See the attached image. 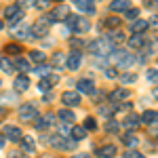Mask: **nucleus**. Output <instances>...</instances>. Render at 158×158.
<instances>
[{"mask_svg": "<svg viewBox=\"0 0 158 158\" xmlns=\"http://www.w3.org/2000/svg\"><path fill=\"white\" fill-rule=\"evenodd\" d=\"M61 101H63L68 108H76V106L80 103V93H78V91H65V93L61 95Z\"/></svg>", "mask_w": 158, "mask_h": 158, "instance_id": "6e6552de", "label": "nucleus"}, {"mask_svg": "<svg viewBox=\"0 0 158 158\" xmlns=\"http://www.w3.org/2000/svg\"><path fill=\"white\" fill-rule=\"evenodd\" d=\"M2 27H4V21H2V19H0V30H2Z\"/></svg>", "mask_w": 158, "mask_h": 158, "instance_id": "13d9d810", "label": "nucleus"}, {"mask_svg": "<svg viewBox=\"0 0 158 158\" xmlns=\"http://www.w3.org/2000/svg\"><path fill=\"white\" fill-rule=\"evenodd\" d=\"M78 93H85V95H93L95 93V82L93 80H89V78H82V80H78Z\"/></svg>", "mask_w": 158, "mask_h": 158, "instance_id": "9b49d317", "label": "nucleus"}, {"mask_svg": "<svg viewBox=\"0 0 158 158\" xmlns=\"http://www.w3.org/2000/svg\"><path fill=\"white\" fill-rule=\"evenodd\" d=\"M49 17H42V19H38L36 23H34V27L30 30L32 32V36L34 38H44L47 34H49Z\"/></svg>", "mask_w": 158, "mask_h": 158, "instance_id": "7ed1b4c3", "label": "nucleus"}, {"mask_svg": "<svg viewBox=\"0 0 158 158\" xmlns=\"http://www.w3.org/2000/svg\"><path fill=\"white\" fill-rule=\"evenodd\" d=\"M36 6L38 9H47L49 6V0H36Z\"/></svg>", "mask_w": 158, "mask_h": 158, "instance_id": "a18cd8bd", "label": "nucleus"}, {"mask_svg": "<svg viewBox=\"0 0 158 158\" xmlns=\"http://www.w3.org/2000/svg\"><path fill=\"white\" fill-rule=\"evenodd\" d=\"M2 135H4V139L6 141H21V131L17 129V127H13V124H6L4 127V131H2Z\"/></svg>", "mask_w": 158, "mask_h": 158, "instance_id": "1a4fd4ad", "label": "nucleus"}, {"mask_svg": "<svg viewBox=\"0 0 158 158\" xmlns=\"http://www.w3.org/2000/svg\"><path fill=\"white\" fill-rule=\"evenodd\" d=\"M0 116H4V108L2 106H0Z\"/></svg>", "mask_w": 158, "mask_h": 158, "instance_id": "4d7b16f0", "label": "nucleus"}, {"mask_svg": "<svg viewBox=\"0 0 158 158\" xmlns=\"http://www.w3.org/2000/svg\"><path fill=\"white\" fill-rule=\"evenodd\" d=\"M110 9L114 13H127L131 9V0H114V2L110 4Z\"/></svg>", "mask_w": 158, "mask_h": 158, "instance_id": "4468645a", "label": "nucleus"}, {"mask_svg": "<svg viewBox=\"0 0 158 158\" xmlns=\"http://www.w3.org/2000/svg\"><path fill=\"white\" fill-rule=\"evenodd\" d=\"M106 76H108V78H116V76H118V72H116L114 68H108V70H106Z\"/></svg>", "mask_w": 158, "mask_h": 158, "instance_id": "c03bdc74", "label": "nucleus"}, {"mask_svg": "<svg viewBox=\"0 0 158 158\" xmlns=\"http://www.w3.org/2000/svg\"><path fill=\"white\" fill-rule=\"evenodd\" d=\"M0 89H2V82H0Z\"/></svg>", "mask_w": 158, "mask_h": 158, "instance_id": "680f3d73", "label": "nucleus"}, {"mask_svg": "<svg viewBox=\"0 0 158 158\" xmlns=\"http://www.w3.org/2000/svg\"><path fill=\"white\" fill-rule=\"evenodd\" d=\"M135 80H137V74H133V72L120 74V82H124V85H131V82H135Z\"/></svg>", "mask_w": 158, "mask_h": 158, "instance_id": "2f4dec72", "label": "nucleus"}, {"mask_svg": "<svg viewBox=\"0 0 158 158\" xmlns=\"http://www.w3.org/2000/svg\"><path fill=\"white\" fill-rule=\"evenodd\" d=\"M108 131H112V133H114V131H118V127H116V122H108Z\"/></svg>", "mask_w": 158, "mask_h": 158, "instance_id": "8fccbe9b", "label": "nucleus"}, {"mask_svg": "<svg viewBox=\"0 0 158 158\" xmlns=\"http://www.w3.org/2000/svg\"><path fill=\"white\" fill-rule=\"evenodd\" d=\"M11 158H25V154H17L15 152V154H11Z\"/></svg>", "mask_w": 158, "mask_h": 158, "instance_id": "864d4df0", "label": "nucleus"}, {"mask_svg": "<svg viewBox=\"0 0 158 158\" xmlns=\"http://www.w3.org/2000/svg\"><path fill=\"white\" fill-rule=\"evenodd\" d=\"M49 143L53 148H57V150H74V148H76V141H74V139L68 141L63 135H53V137L49 139Z\"/></svg>", "mask_w": 158, "mask_h": 158, "instance_id": "20e7f679", "label": "nucleus"}, {"mask_svg": "<svg viewBox=\"0 0 158 158\" xmlns=\"http://www.w3.org/2000/svg\"><path fill=\"white\" fill-rule=\"evenodd\" d=\"M127 17H129L131 21H135V19H139V11H137V9H129V11H127Z\"/></svg>", "mask_w": 158, "mask_h": 158, "instance_id": "4c0bfd02", "label": "nucleus"}, {"mask_svg": "<svg viewBox=\"0 0 158 158\" xmlns=\"http://www.w3.org/2000/svg\"><path fill=\"white\" fill-rule=\"evenodd\" d=\"M17 4H19V6H25V9H27V6H36V0H19Z\"/></svg>", "mask_w": 158, "mask_h": 158, "instance_id": "a19ab883", "label": "nucleus"}, {"mask_svg": "<svg viewBox=\"0 0 158 158\" xmlns=\"http://www.w3.org/2000/svg\"><path fill=\"white\" fill-rule=\"evenodd\" d=\"M38 89H40V91H44V93H47V91H49V89H51L49 80H47V78H42V80H40V82H38Z\"/></svg>", "mask_w": 158, "mask_h": 158, "instance_id": "58836bf2", "label": "nucleus"}, {"mask_svg": "<svg viewBox=\"0 0 158 158\" xmlns=\"http://www.w3.org/2000/svg\"><path fill=\"white\" fill-rule=\"evenodd\" d=\"M131 108H133L131 103H120V106H118V110H124V112H129Z\"/></svg>", "mask_w": 158, "mask_h": 158, "instance_id": "de8ad7c7", "label": "nucleus"}, {"mask_svg": "<svg viewBox=\"0 0 158 158\" xmlns=\"http://www.w3.org/2000/svg\"><path fill=\"white\" fill-rule=\"evenodd\" d=\"M11 36L17 38V40H25L27 36H32V32H30V27L25 23H13L11 25Z\"/></svg>", "mask_w": 158, "mask_h": 158, "instance_id": "0eeeda50", "label": "nucleus"}, {"mask_svg": "<svg viewBox=\"0 0 158 158\" xmlns=\"http://www.w3.org/2000/svg\"><path fill=\"white\" fill-rule=\"evenodd\" d=\"M148 27H152V30H158V15L150 17V21H148Z\"/></svg>", "mask_w": 158, "mask_h": 158, "instance_id": "ea45409f", "label": "nucleus"}, {"mask_svg": "<svg viewBox=\"0 0 158 158\" xmlns=\"http://www.w3.org/2000/svg\"><path fill=\"white\" fill-rule=\"evenodd\" d=\"M27 86H30V80H27V76H17L15 78V82H13V89L17 91V93H23V91H27Z\"/></svg>", "mask_w": 158, "mask_h": 158, "instance_id": "dca6fc26", "label": "nucleus"}, {"mask_svg": "<svg viewBox=\"0 0 158 158\" xmlns=\"http://www.w3.org/2000/svg\"><path fill=\"white\" fill-rule=\"evenodd\" d=\"M44 78L49 80V85H51V86H53V85H57V82H59V76H57V74H51V76H44Z\"/></svg>", "mask_w": 158, "mask_h": 158, "instance_id": "79ce46f5", "label": "nucleus"}, {"mask_svg": "<svg viewBox=\"0 0 158 158\" xmlns=\"http://www.w3.org/2000/svg\"><path fill=\"white\" fill-rule=\"evenodd\" d=\"M80 61H82L80 51H72V53L68 55V65H65V68H70V70H78V68H80Z\"/></svg>", "mask_w": 158, "mask_h": 158, "instance_id": "f8f14e48", "label": "nucleus"}, {"mask_svg": "<svg viewBox=\"0 0 158 158\" xmlns=\"http://www.w3.org/2000/svg\"><path fill=\"white\" fill-rule=\"evenodd\" d=\"M124 158H146V156H143L141 152H133V150H131V152H127V154H124Z\"/></svg>", "mask_w": 158, "mask_h": 158, "instance_id": "37998d69", "label": "nucleus"}, {"mask_svg": "<svg viewBox=\"0 0 158 158\" xmlns=\"http://www.w3.org/2000/svg\"><path fill=\"white\" fill-rule=\"evenodd\" d=\"M103 23L108 25L110 30H118V25H120V19H118V17H108Z\"/></svg>", "mask_w": 158, "mask_h": 158, "instance_id": "473e14b6", "label": "nucleus"}, {"mask_svg": "<svg viewBox=\"0 0 158 158\" xmlns=\"http://www.w3.org/2000/svg\"><path fill=\"white\" fill-rule=\"evenodd\" d=\"M4 51H6L9 55H19V53H21V47H19V44H9Z\"/></svg>", "mask_w": 158, "mask_h": 158, "instance_id": "f704fd0d", "label": "nucleus"}, {"mask_svg": "<svg viewBox=\"0 0 158 158\" xmlns=\"http://www.w3.org/2000/svg\"><path fill=\"white\" fill-rule=\"evenodd\" d=\"M36 72H38V74H40V76H47V68H38Z\"/></svg>", "mask_w": 158, "mask_h": 158, "instance_id": "3c124183", "label": "nucleus"}, {"mask_svg": "<svg viewBox=\"0 0 158 158\" xmlns=\"http://www.w3.org/2000/svg\"><path fill=\"white\" fill-rule=\"evenodd\" d=\"M65 21L70 25V30L76 32V34H86L91 30V23H89V19H85V17H74V15H70Z\"/></svg>", "mask_w": 158, "mask_h": 158, "instance_id": "f257e3e1", "label": "nucleus"}, {"mask_svg": "<svg viewBox=\"0 0 158 158\" xmlns=\"http://www.w3.org/2000/svg\"><path fill=\"white\" fill-rule=\"evenodd\" d=\"M19 118L23 122H30V120H36L38 118V112L34 108V103H23L21 108H19Z\"/></svg>", "mask_w": 158, "mask_h": 158, "instance_id": "423d86ee", "label": "nucleus"}, {"mask_svg": "<svg viewBox=\"0 0 158 158\" xmlns=\"http://www.w3.org/2000/svg\"><path fill=\"white\" fill-rule=\"evenodd\" d=\"M0 70L4 74H13L15 72V63H13L9 57H0Z\"/></svg>", "mask_w": 158, "mask_h": 158, "instance_id": "393cba45", "label": "nucleus"}, {"mask_svg": "<svg viewBox=\"0 0 158 158\" xmlns=\"http://www.w3.org/2000/svg\"><path fill=\"white\" fill-rule=\"evenodd\" d=\"M59 120H63V122H74V120H76V116H74L72 110H61V112H59Z\"/></svg>", "mask_w": 158, "mask_h": 158, "instance_id": "c756f323", "label": "nucleus"}, {"mask_svg": "<svg viewBox=\"0 0 158 158\" xmlns=\"http://www.w3.org/2000/svg\"><path fill=\"white\" fill-rule=\"evenodd\" d=\"M148 80L158 85V70H148Z\"/></svg>", "mask_w": 158, "mask_h": 158, "instance_id": "e433bc0d", "label": "nucleus"}, {"mask_svg": "<svg viewBox=\"0 0 158 158\" xmlns=\"http://www.w3.org/2000/svg\"><path fill=\"white\" fill-rule=\"evenodd\" d=\"M152 97L158 101V86H156V89H152Z\"/></svg>", "mask_w": 158, "mask_h": 158, "instance_id": "603ef678", "label": "nucleus"}, {"mask_svg": "<svg viewBox=\"0 0 158 158\" xmlns=\"http://www.w3.org/2000/svg\"><path fill=\"white\" fill-rule=\"evenodd\" d=\"M53 122H55V116L49 112V114H44V116H38L34 127H36V129H47V127H51V124H53Z\"/></svg>", "mask_w": 158, "mask_h": 158, "instance_id": "2eb2a0df", "label": "nucleus"}, {"mask_svg": "<svg viewBox=\"0 0 158 158\" xmlns=\"http://www.w3.org/2000/svg\"><path fill=\"white\" fill-rule=\"evenodd\" d=\"M129 97V91L127 89H116V91H112L110 93V101H114V103H120L122 99Z\"/></svg>", "mask_w": 158, "mask_h": 158, "instance_id": "aec40b11", "label": "nucleus"}, {"mask_svg": "<svg viewBox=\"0 0 158 158\" xmlns=\"http://www.w3.org/2000/svg\"><path fill=\"white\" fill-rule=\"evenodd\" d=\"M70 135H72L74 141H80V139H85L86 129H85V127H80V124H76V127H72V129H70Z\"/></svg>", "mask_w": 158, "mask_h": 158, "instance_id": "5701e85b", "label": "nucleus"}, {"mask_svg": "<svg viewBox=\"0 0 158 158\" xmlns=\"http://www.w3.org/2000/svg\"><path fill=\"white\" fill-rule=\"evenodd\" d=\"M70 17V11H68V6H55L53 9V13L49 15L51 21H65Z\"/></svg>", "mask_w": 158, "mask_h": 158, "instance_id": "9d476101", "label": "nucleus"}, {"mask_svg": "<svg viewBox=\"0 0 158 158\" xmlns=\"http://www.w3.org/2000/svg\"><path fill=\"white\" fill-rule=\"evenodd\" d=\"M42 158H53V156H42Z\"/></svg>", "mask_w": 158, "mask_h": 158, "instance_id": "052dcab7", "label": "nucleus"}, {"mask_svg": "<svg viewBox=\"0 0 158 158\" xmlns=\"http://www.w3.org/2000/svg\"><path fill=\"white\" fill-rule=\"evenodd\" d=\"M51 65L57 68V70H63V68L68 65V55H63V53H55V55L51 57Z\"/></svg>", "mask_w": 158, "mask_h": 158, "instance_id": "ddd939ff", "label": "nucleus"}, {"mask_svg": "<svg viewBox=\"0 0 158 158\" xmlns=\"http://www.w3.org/2000/svg\"><path fill=\"white\" fill-rule=\"evenodd\" d=\"M15 68H17V70H19L21 74L30 72V63H27L25 59H17V63H15Z\"/></svg>", "mask_w": 158, "mask_h": 158, "instance_id": "72a5a7b5", "label": "nucleus"}, {"mask_svg": "<svg viewBox=\"0 0 158 158\" xmlns=\"http://www.w3.org/2000/svg\"><path fill=\"white\" fill-rule=\"evenodd\" d=\"M156 120H158V114L154 110H148V112L141 114V122H143V124H154Z\"/></svg>", "mask_w": 158, "mask_h": 158, "instance_id": "cd10ccee", "label": "nucleus"}, {"mask_svg": "<svg viewBox=\"0 0 158 158\" xmlns=\"http://www.w3.org/2000/svg\"><path fill=\"white\" fill-rule=\"evenodd\" d=\"M89 49L93 51L95 55H99V57H106V55H110L112 51H114V44L110 42V38H99V40H95Z\"/></svg>", "mask_w": 158, "mask_h": 158, "instance_id": "f03ea898", "label": "nucleus"}, {"mask_svg": "<svg viewBox=\"0 0 158 158\" xmlns=\"http://www.w3.org/2000/svg\"><path fill=\"white\" fill-rule=\"evenodd\" d=\"M53 2H63V0H53Z\"/></svg>", "mask_w": 158, "mask_h": 158, "instance_id": "bf43d9fd", "label": "nucleus"}, {"mask_svg": "<svg viewBox=\"0 0 158 158\" xmlns=\"http://www.w3.org/2000/svg\"><path fill=\"white\" fill-rule=\"evenodd\" d=\"M139 122H141V118H139L137 114H133V112H129V116L122 120V124H124L127 129H137V127H139Z\"/></svg>", "mask_w": 158, "mask_h": 158, "instance_id": "f3484780", "label": "nucleus"}, {"mask_svg": "<svg viewBox=\"0 0 158 158\" xmlns=\"http://www.w3.org/2000/svg\"><path fill=\"white\" fill-rule=\"evenodd\" d=\"M30 61L36 63V65H42V63L47 61V55H44L42 51H32V53H30Z\"/></svg>", "mask_w": 158, "mask_h": 158, "instance_id": "bb28decb", "label": "nucleus"}, {"mask_svg": "<svg viewBox=\"0 0 158 158\" xmlns=\"http://www.w3.org/2000/svg\"><path fill=\"white\" fill-rule=\"evenodd\" d=\"M97 154H99V158H114L116 156V146H112V143L110 146H101Z\"/></svg>", "mask_w": 158, "mask_h": 158, "instance_id": "4be33fe9", "label": "nucleus"}, {"mask_svg": "<svg viewBox=\"0 0 158 158\" xmlns=\"http://www.w3.org/2000/svg\"><path fill=\"white\" fill-rule=\"evenodd\" d=\"M4 143H6V139H4V135H0V148L4 146Z\"/></svg>", "mask_w": 158, "mask_h": 158, "instance_id": "5fc2aeb1", "label": "nucleus"}, {"mask_svg": "<svg viewBox=\"0 0 158 158\" xmlns=\"http://www.w3.org/2000/svg\"><path fill=\"white\" fill-rule=\"evenodd\" d=\"M4 17L11 21V25L13 23H19V21L23 19V11L19 9V4H11V6L4 9Z\"/></svg>", "mask_w": 158, "mask_h": 158, "instance_id": "39448f33", "label": "nucleus"}, {"mask_svg": "<svg viewBox=\"0 0 158 158\" xmlns=\"http://www.w3.org/2000/svg\"><path fill=\"white\" fill-rule=\"evenodd\" d=\"M72 47H74V49H80V47H82V42H80L78 38H74V40H72Z\"/></svg>", "mask_w": 158, "mask_h": 158, "instance_id": "09e8293b", "label": "nucleus"}, {"mask_svg": "<svg viewBox=\"0 0 158 158\" xmlns=\"http://www.w3.org/2000/svg\"><path fill=\"white\" fill-rule=\"evenodd\" d=\"M129 47L131 49H143L146 47V38L141 36V34H133V36L129 38Z\"/></svg>", "mask_w": 158, "mask_h": 158, "instance_id": "6ab92c4d", "label": "nucleus"}, {"mask_svg": "<svg viewBox=\"0 0 158 158\" xmlns=\"http://www.w3.org/2000/svg\"><path fill=\"white\" fill-rule=\"evenodd\" d=\"M110 42H112V44H120V42H124V34H122L120 30H114V32L110 34Z\"/></svg>", "mask_w": 158, "mask_h": 158, "instance_id": "c85d7f7f", "label": "nucleus"}, {"mask_svg": "<svg viewBox=\"0 0 158 158\" xmlns=\"http://www.w3.org/2000/svg\"><path fill=\"white\" fill-rule=\"evenodd\" d=\"M76 2V6L80 9V11H85V13H95V6H93V0H74Z\"/></svg>", "mask_w": 158, "mask_h": 158, "instance_id": "b1692460", "label": "nucleus"}, {"mask_svg": "<svg viewBox=\"0 0 158 158\" xmlns=\"http://www.w3.org/2000/svg\"><path fill=\"white\" fill-rule=\"evenodd\" d=\"M122 141H124V146H129V148H135L137 143H139V139H137L133 133H127L124 137H122Z\"/></svg>", "mask_w": 158, "mask_h": 158, "instance_id": "7c9ffc66", "label": "nucleus"}, {"mask_svg": "<svg viewBox=\"0 0 158 158\" xmlns=\"http://www.w3.org/2000/svg\"><path fill=\"white\" fill-rule=\"evenodd\" d=\"M21 150H23L25 154H34V150H36V143H34V139L32 137H21Z\"/></svg>", "mask_w": 158, "mask_h": 158, "instance_id": "412c9836", "label": "nucleus"}, {"mask_svg": "<svg viewBox=\"0 0 158 158\" xmlns=\"http://www.w3.org/2000/svg\"><path fill=\"white\" fill-rule=\"evenodd\" d=\"M150 135L158 137V127H156V124H150Z\"/></svg>", "mask_w": 158, "mask_h": 158, "instance_id": "49530a36", "label": "nucleus"}, {"mask_svg": "<svg viewBox=\"0 0 158 158\" xmlns=\"http://www.w3.org/2000/svg\"><path fill=\"white\" fill-rule=\"evenodd\" d=\"M85 129H86V131H95V129H97L95 118H86V120H85Z\"/></svg>", "mask_w": 158, "mask_h": 158, "instance_id": "c9c22d12", "label": "nucleus"}, {"mask_svg": "<svg viewBox=\"0 0 158 158\" xmlns=\"http://www.w3.org/2000/svg\"><path fill=\"white\" fill-rule=\"evenodd\" d=\"M74 158H89L86 154H78V156H74Z\"/></svg>", "mask_w": 158, "mask_h": 158, "instance_id": "6e6d98bb", "label": "nucleus"}, {"mask_svg": "<svg viewBox=\"0 0 158 158\" xmlns=\"http://www.w3.org/2000/svg\"><path fill=\"white\" fill-rule=\"evenodd\" d=\"M133 61H135V57H131L129 53H116V63H118L120 68H129Z\"/></svg>", "mask_w": 158, "mask_h": 158, "instance_id": "a211bd4d", "label": "nucleus"}, {"mask_svg": "<svg viewBox=\"0 0 158 158\" xmlns=\"http://www.w3.org/2000/svg\"><path fill=\"white\" fill-rule=\"evenodd\" d=\"M146 30H148V21H143V19H135L133 23H131V32L133 34H141Z\"/></svg>", "mask_w": 158, "mask_h": 158, "instance_id": "a878e982", "label": "nucleus"}]
</instances>
